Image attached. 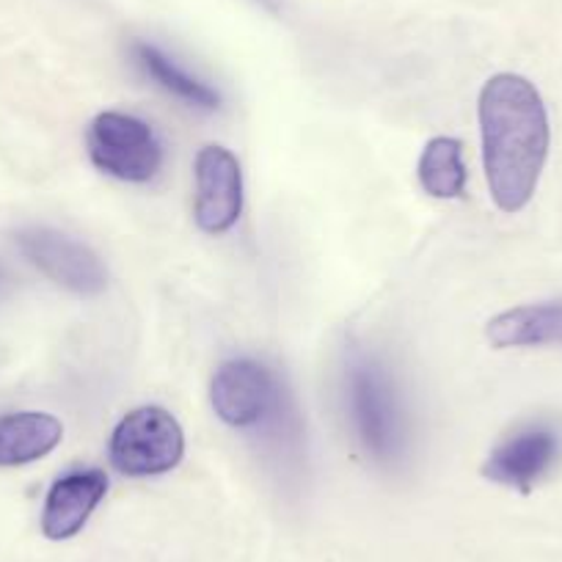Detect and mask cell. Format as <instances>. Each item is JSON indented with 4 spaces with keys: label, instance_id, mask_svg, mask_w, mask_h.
Wrapping results in <instances>:
<instances>
[{
    "label": "cell",
    "instance_id": "6da1fadb",
    "mask_svg": "<svg viewBox=\"0 0 562 562\" xmlns=\"http://www.w3.org/2000/svg\"><path fill=\"white\" fill-rule=\"evenodd\" d=\"M477 113L491 196L502 213H518L532 199L549 155L543 97L521 75H494L480 91Z\"/></svg>",
    "mask_w": 562,
    "mask_h": 562
},
{
    "label": "cell",
    "instance_id": "7a4b0ae2",
    "mask_svg": "<svg viewBox=\"0 0 562 562\" xmlns=\"http://www.w3.org/2000/svg\"><path fill=\"white\" fill-rule=\"evenodd\" d=\"M345 389L350 419L364 450L378 463L400 461L408 447V430L389 372L375 359L359 356L350 361Z\"/></svg>",
    "mask_w": 562,
    "mask_h": 562
},
{
    "label": "cell",
    "instance_id": "3957f363",
    "mask_svg": "<svg viewBox=\"0 0 562 562\" xmlns=\"http://www.w3.org/2000/svg\"><path fill=\"white\" fill-rule=\"evenodd\" d=\"M186 436L180 422L160 405H144L124 416L108 445L113 469L127 477L166 474L182 461Z\"/></svg>",
    "mask_w": 562,
    "mask_h": 562
},
{
    "label": "cell",
    "instance_id": "277c9868",
    "mask_svg": "<svg viewBox=\"0 0 562 562\" xmlns=\"http://www.w3.org/2000/svg\"><path fill=\"white\" fill-rule=\"evenodd\" d=\"M89 158L122 182H149L164 166V147L147 122L122 111H105L89 124Z\"/></svg>",
    "mask_w": 562,
    "mask_h": 562
},
{
    "label": "cell",
    "instance_id": "5b68a950",
    "mask_svg": "<svg viewBox=\"0 0 562 562\" xmlns=\"http://www.w3.org/2000/svg\"><path fill=\"white\" fill-rule=\"evenodd\" d=\"M562 461V422L532 419L507 434L485 461L483 474L496 485L529 494Z\"/></svg>",
    "mask_w": 562,
    "mask_h": 562
},
{
    "label": "cell",
    "instance_id": "8992f818",
    "mask_svg": "<svg viewBox=\"0 0 562 562\" xmlns=\"http://www.w3.org/2000/svg\"><path fill=\"white\" fill-rule=\"evenodd\" d=\"M14 243L34 268L58 288L78 295H100L108 288V270L89 246L47 226H31L14 235Z\"/></svg>",
    "mask_w": 562,
    "mask_h": 562
},
{
    "label": "cell",
    "instance_id": "52a82bcc",
    "mask_svg": "<svg viewBox=\"0 0 562 562\" xmlns=\"http://www.w3.org/2000/svg\"><path fill=\"white\" fill-rule=\"evenodd\" d=\"M213 408L232 428H254L262 425L281 405L284 392L265 364L254 359H232L215 370Z\"/></svg>",
    "mask_w": 562,
    "mask_h": 562
},
{
    "label": "cell",
    "instance_id": "ba28073f",
    "mask_svg": "<svg viewBox=\"0 0 562 562\" xmlns=\"http://www.w3.org/2000/svg\"><path fill=\"white\" fill-rule=\"evenodd\" d=\"M243 213V171L229 149L210 144L196 155V224L210 235L229 232Z\"/></svg>",
    "mask_w": 562,
    "mask_h": 562
},
{
    "label": "cell",
    "instance_id": "9c48e42d",
    "mask_svg": "<svg viewBox=\"0 0 562 562\" xmlns=\"http://www.w3.org/2000/svg\"><path fill=\"white\" fill-rule=\"evenodd\" d=\"M108 494V477L100 469H80V472L64 474L56 480L45 499V510H42V532L50 540H67L75 538L102 496Z\"/></svg>",
    "mask_w": 562,
    "mask_h": 562
},
{
    "label": "cell",
    "instance_id": "30bf717a",
    "mask_svg": "<svg viewBox=\"0 0 562 562\" xmlns=\"http://www.w3.org/2000/svg\"><path fill=\"white\" fill-rule=\"evenodd\" d=\"M64 439V425L45 411L0 416V467H25L50 456Z\"/></svg>",
    "mask_w": 562,
    "mask_h": 562
},
{
    "label": "cell",
    "instance_id": "8fae6325",
    "mask_svg": "<svg viewBox=\"0 0 562 562\" xmlns=\"http://www.w3.org/2000/svg\"><path fill=\"white\" fill-rule=\"evenodd\" d=\"M485 337L496 348L562 345V301L516 306L510 312H502L488 323Z\"/></svg>",
    "mask_w": 562,
    "mask_h": 562
},
{
    "label": "cell",
    "instance_id": "7c38bea8",
    "mask_svg": "<svg viewBox=\"0 0 562 562\" xmlns=\"http://www.w3.org/2000/svg\"><path fill=\"white\" fill-rule=\"evenodd\" d=\"M133 56H135V64L144 69V75L153 78L160 89L169 91V94L177 97V100L188 102V105L193 108H202V111H215V108L221 105V94L213 89V86H207L204 80L188 75L186 69L177 67L175 58H169L155 45L135 42Z\"/></svg>",
    "mask_w": 562,
    "mask_h": 562
},
{
    "label": "cell",
    "instance_id": "4fadbf2b",
    "mask_svg": "<svg viewBox=\"0 0 562 562\" xmlns=\"http://www.w3.org/2000/svg\"><path fill=\"white\" fill-rule=\"evenodd\" d=\"M416 177L425 193L436 199H458L467 191V164H463V147L456 138H434L422 153Z\"/></svg>",
    "mask_w": 562,
    "mask_h": 562
},
{
    "label": "cell",
    "instance_id": "5bb4252c",
    "mask_svg": "<svg viewBox=\"0 0 562 562\" xmlns=\"http://www.w3.org/2000/svg\"><path fill=\"white\" fill-rule=\"evenodd\" d=\"M3 284H7V273H3V268H0V290H3Z\"/></svg>",
    "mask_w": 562,
    "mask_h": 562
}]
</instances>
